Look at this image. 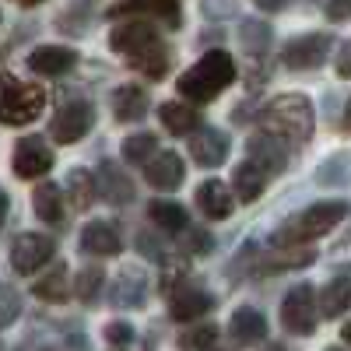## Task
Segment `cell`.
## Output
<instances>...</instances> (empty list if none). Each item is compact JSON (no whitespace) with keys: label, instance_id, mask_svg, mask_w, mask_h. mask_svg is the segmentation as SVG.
<instances>
[{"label":"cell","instance_id":"6da1fadb","mask_svg":"<svg viewBox=\"0 0 351 351\" xmlns=\"http://www.w3.org/2000/svg\"><path fill=\"white\" fill-rule=\"evenodd\" d=\"M109 46H112L116 53H123L127 64L137 67L144 77H152V81L165 77L169 67H172V49H169V43L158 36V28H155L152 21L134 18V21L116 25L112 36H109Z\"/></svg>","mask_w":351,"mask_h":351},{"label":"cell","instance_id":"7a4b0ae2","mask_svg":"<svg viewBox=\"0 0 351 351\" xmlns=\"http://www.w3.org/2000/svg\"><path fill=\"white\" fill-rule=\"evenodd\" d=\"M232 81H236V60H232L225 49H211L180 77L176 88H180L183 99H190L193 106H204V102L218 99Z\"/></svg>","mask_w":351,"mask_h":351},{"label":"cell","instance_id":"3957f363","mask_svg":"<svg viewBox=\"0 0 351 351\" xmlns=\"http://www.w3.org/2000/svg\"><path fill=\"white\" fill-rule=\"evenodd\" d=\"M260 123L267 134H274L278 141L288 144H306L313 137L316 116H313V102L306 95H278L274 102H267L260 109Z\"/></svg>","mask_w":351,"mask_h":351},{"label":"cell","instance_id":"277c9868","mask_svg":"<svg viewBox=\"0 0 351 351\" xmlns=\"http://www.w3.org/2000/svg\"><path fill=\"white\" fill-rule=\"evenodd\" d=\"M348 215V204L344 200H324V204H313L309 211L288 218L278 232H274V246H302L309 239H319Z\"/></svg>","mask_w":351,"mask_h":351},{"label":"cell","instance_id":"5b68a950","mask_svg":"<svg viewBox=\"0 0 351 351\" xmlns=\"http://www.w3.org/2000/svg\"><path fill=\"white\" fill-rule=\"evenodd\" d=\"M46 109V92L39 84H28L14 74H0V123L21 127L39 120Z\"/></svg>","mask_w":351,"mask_h":351},{"label":"cell","instance_id":"8992f818","mask_svg":"<svg viewBox=\"0 0 351 351\" xmlns=\"http://www.w3.org/2000/svg\"><path fill=\"white\" fill-rule=\"evenodd\" d=\"M92 123H95L92 102L71 99V102H64L60 109H56V116L49 120V137L56 144H74V141H81L88 130H92Z\"/></svg>","mask_w":351,"mask_h":351},{"label":"cell","instance_id":"52a82bcc","mask_svg":"<svg viewBox=\"0 0 351 351\" xmlns=\"http://www.w3.org/2000/svg\"><path fill=\"white\" fill-rule=\"evenodd\" d=\"M281 327L288 334H313L316 330V295L313 285H295L281 302Z\"/></svg>","mask_w":351,"mask_h":351},{"label":"cell","instance_id":"ba28073f","mask_svg":"<svg viewBox=\"0 0 351 351\" xmlns=\"http://www.w3.org/2000/svg\"><path fill=\"white\" fill-rule=\"evenodd\" d=\"M330 46H334V39H330L327 32L299 36V39H291V43L285 46L281 60H285V67H291V71H313V67H319V64L330 56Z\"/></svg>","mask_w":351,"mask_h":351},{"label":"cell","instance_id":"9c48e42d","mask_svg":"<svg viewBox=\"0 0 351 351\" xmlns=\"http://www.w3.org/2000/svg\"><path fill=\"white\" fill-rule=\"evenodd\" d=\"M56 246L49 236H36V232H25V236H18L11 243V267L18 274H36L39 267H46V263L53 260Z\"/></svg>","mask_w":351,"mask_h":351},{"label":"cell","instance_id":"30bf717a","mask_svg":"<svg viewBox=\"0 0 351 351\" xmlns=\"http://www.w3.org/2000/svg\"><path fill=\"white\" fill-rule=\"evenodd\" d=\"M11 165H14V176H21V180H39L43 172L53 169V148L46 144V137H21Z\"/></svg>","mask_w":351,"mask_h":351},{"label":"cell","instance_id":"8fae6325","mask_svg":"<svg viewBox=\"0 0 351 351\" xmlns=\"http://www.w3.org/2000/svg\"><path fill=\"white\" fill-rule=\"evenodd\" d=\"M228 134L225 130H218V127H197L193 134H190V158L197 162V165H204V169H215V165H221L225 158H228Z\"/></svg>","mask_w":351,"mask_h":351},{"label":"cell","instance_id":"7c38bea8","mask_svg":"<svg viewBox=\"0 0 351 351\" xmlns=\"http://www.w3.org/2000/svg\"><path fill=\"white\" fill-rule=\"evenodd\" d=\"M215 299L211 291H204L197 285H183V288H169V313L180 324H190V319H200L204 313H211Z\"/></svg>","mask_w":351,"mask_h":351},{"label":"cell","instance_id":"4fadbf2b","mask_svg":"<svg viewBox=\"0 0 351 351\" xmlns=\"http://www.w3.org/2000/svg\"><path fill=\"white\" fill-rule=\"evenodd\" d=\"M246 158L260 169V172H267V176H278V172H285V165H288V155H285V148L278 144V137L274 134H253L250 141H246Z\"/></svg>","mask_w":351,"mask_h":351},{"label":"cell","instance_id":"5bb4252c","mask_svg":"<svg viewBox=\"0 0 351 351\" xmlns=\"http://www.w3.org/2000/svg\"><path fill=\"white\" fill-rule=\"evenodd\" d=\"M144 180H148V186H155L162 193L183 186V158L172 155V152L152 155L148 162H144Z\"/></svg>","mask_w":351,"mask_h":351},{"label":"cell","instance_id":"9a60e30c","mask_svg":"<svg viewBox=\"0 0 351 351\" xmlns=\"http://www.w3.org/2000/svg\"><path fill=\"white\" fill-rule=\"evenodd\" d=\"M144 295H148V278H144L141 267H123L120 274H116V281L109 285V299L120 309L144 306Z\"/></svg>","mask_w":351,"mask_h":351},{"label":"cell","instance_id":"2e32d148","mask_svg":"<svg viewBox=\"0 0 351 351\" xmlns=\"http://www.w3.org/2000/svg\"><path fill=\"white\" fill-rule=\"evenodd\" d=\"M81 250L95 256H116L123 250V236L112 221H88L81 228Z\"/></svg>","mask_w":351,"mask_h":351},{"label":"cell","instance_id":"e0dca14e","mask_svg":"<svg viewBox=\"0 0 351 351\" xmlns=\"http://www.w3.org/2000/svg\"><path fill=\"white\" fill-rule=\"evenodd\" d=\"M74 64H77V53L67 49V46H39V49L28 53V67H32L36 74H43V77H60Z\"/></svg>","mask_w":351,"mask_h":351},{"label":"cell","instance_id":"ac0fdd59","mask_svg":"<svg viewBox=\"0 0 351 351\" xmlns=\"http://www.w3.org/2000/svg\"><path fill=\"white\" fill-rule=\"evenodd\" d=\"M95 186L109 204H130L134 200V180L116 165V162H102L99 176H95Z\"/></svg>","mask_w":351,"mask_h":351},{"label":"cell","instance_id":"d6986e66","mask_svg":"<svg viewBox=\"0 0 351 351\" xmlns=\"http://www.w3.org/2000/svg\"><path fill=\"white\" fill-rule=\"evenodd\" d=\"M228 334L236 344H260L267 341V319H263V313H256L253 306H243L232 313V324H228Z\"/></svg>","mask_w":351,"mask_h":351},{"label":"cell","instance_id":"ffe728a7","mask_svg":"<svg viewBox=\"0 0 351 351\" xmlns=\"http://www.w3.org/2000/svg\"><path fill=\"white\" fill-rule=\"evenodd\" d=\"M197 208L211 221H221V218H228L232 211H236V200H232V193L221 180H208V183L197 186Z\"/></svg>","mask_w":351,"mask_h":351},{"label":"cell","instance_id":"44dd1931","mask_svg":"<svg viewBox=\"0 0 351 351\" xmlns=\"http://www.w3.org/2000/svg\"><path fill=\"white\" fill-rule=\"evenodd\" d=\"M148 112V92L141 84H120L112 92V116L120 123H130V120H141Z\"/></svg>","mask_w":351,"mask_h":351},{"label":"cell","instance_id":"7402d4cb","mask_svg":"<svg viewBox=\"0 0 351 351\" xmlns=\"http://www.w3.org/2000/svg\"><path fill=\"white\" fill-rule=\"evenodd\" d=\"M32 291H36L43 302H67V299L74 295V285H71L67 267H64V263H53V271H49L46 278H39V281L32 285Z\"/></svg>","mask_w":351,"mask_h":351},{"label":"cell","instance_id":"603a6c76","mask_svg":"<svg viewBox=\"0 0 351 351\" xmlns=\"http://www.w3.org/2000/svg\"><path fill=\"white\" fill-rule=\"evenodd\" d=\"M162 127L169 130V134H193L197 127H200V112L193 109V106H186V102H165L162 106Z\"/></svg>","mask_w":351,"mask_h":351},{"label":"cell","instance_id":"cb8c5ba5","mask_svg":"<svg viewBox=\"0 0 351 351\" xmlns=\"http://www.w3.org/2000/svg\"><path fill=\"white\" fill-rule=\"evenodd\" d=\"M267 180H271V176H267V172H260V169L246 158V162L236 169V176H232V186H236V197H239L243 204H253V200L263 193Z\"/></svg>","mask_w":351,"mask_h":351},{"label":"cell","instance_id":"d4e9b609","mask_svg":"<svg viewBox=\"0 0 351 351\" xmlns=\"http://www.w3.org/2000/svg\"><path fill=\"white\" fill-rule=\"evenodd\" d=\"M32 208L39 215V221H60L64 218V193L56 183H39L36 193H32Z\"/></svg>","mask_w":351,"mask_h":351},{"label":"cell","instance_id":"484cf974","mask_svg":"<svg viewBox=\"0 0 351 351\" xmlns=\"http://www.w3.org/2000/svg\"><path fill=\"white\" fill-rule=\"evenodd\" d=\"M67 197H71V204L77 211H88L95 204V197H99L95 176L88 169H71V176H67Z\"/></svg>","mask_w":351,"mask_h":351},{"label":"cell","instance_id":"4316f807","mask_svg":"<svg viewBox=\"0 0 351 351\" xmlns=\"http://www.w3.org/2000/svg\"><path fill=\"white\" fill-rule=\"evenodd\" d=\"M348 309H351V278H334L324 288V295H319V313L334 319Z\"/></svg>","mask_w":351,"mask_h":351},{"label":"cell","instance_id":"83f0119b","mask_svg":"<svg viewBox=\"0 0 351 351\" xmlns=\"http://www.w3.org/2000/svg\"><path fill=\"white\" fill-rule=\"evenodd\" d=\"M152 221L158 225V232H169V236H180V232L190 225V215L172 200H155L152 204Z\"/></svg>","mask_w":351,"mask_h":351},{"label":"cell","instance_id":"f1b7e54d","mask_svg":"<svg viewBox=\"0 0 351 351\" xmlns=\"http://www.w3.org/2000/svg\"><path fill=\"white\" fill-rule=\"evenodd\" d=\"M120 11H134V14H152V18H162L165 25H180V4L176 0H130Z\"/></svg>","mask_w":351,"mask_h":351},{"label":"cell","instance_id":"f546056e","mask_svg":"<svg viewBox=\"0 0 351 351\" xmlns=\"http://www.w3.org/2000/svg\"><path fill=\"white\" fill-rule=\"evenodd\" d=\"M239 43H243L246 53L263 56V53H267V46H271V25H267V21H253V18H246L243 28H239Z\"/></svg>","mask_w":351,"mask_h":351},{"label":"cell","instance_id":"4dcf8cb0","mask_svg":"<svg viewBox=\"0 0 351 351\" xmlns=\"http://www.w3.org/2000/svg\"><path fill=\"white\" fill-rule=\"evenodd\" d=\"M215 344H218V327H211V324L190 327V330L180 337V348H183V351H215Z\"/></svg>","mask_w":351,"mask_h":351},{"label":"cell","instance_id":"1f68e13d","mask_svg":"<svg viewBox=\"0 0 351 351\" xmlns=\"http://www.w3.org/2000/svg\"><path fill=\"white\" fill-rule=\"evenodd\" d=\"M155 134H134V137H127L123 141V158L130 162V165H144L152 155H155Z\"/></svg>","mask_w":351,"mask_h":351},{"label":"cell","instance_id":"d6a6232c","mask_svg":"<svg viewBox=\"0 0 351 351\" xmlns=\"http://www.w3.org/2000/svg\"><path fill=\"white\" fill-rule=\"evenodd\" d=\"M102 285H106V274H102L99 267H84V271H77L74 291H77L81 302H95L99 291H102Z\"/></svg>","mask_w":351,"mask_h":351},{"label":"cell","instance_id":"836d02e7","mask_svg":"<svg viewBox=\"0 0 351 351\" xmlns=\"http://www.w3.org/2000/svg\"><path fill=\"white\" fill-rule=\"evenodd\" d=\"M18 316H21V295L11 285H0V330L11 327Z\"/></svg>","mask_w":351,"mask_h":351},{"label":"cell","instance_id":"e575fe53","mask_svg":"<svg viewBox=\"0 0 351 351\" xmlns=\"http://www.w3.org/2000/svg\"><path fill=\"white\" fill-rule=\"evenodd\" d=\"M180 246H183V253H190V256H197V253H208L211 250V236L204 228H193V225H186L183 232H180Z\"/></svg>","mask_w":351,"mask_h":351},{"label":"cell","instance_id":"d590c367","mask_svg":"<svg viewBox=\"0 0 351 351\" xmlns=\"http://www.w3.org/2000/svg\"><path fill=\"white\" fill-rule=\"evenodd\" d=\"M106 341H109L112 348H127V344L134 341V327H127V324H109V327H106Z\"/></svg>","mask_w":351,"mask_h":351},{"label":"cell","instance_id":"8d00e7d4","mask_svg":"<svg viewBox=\"0 0 351 351\" xmlns=\"http://www.w3.org/2000/svg\"><path fill=\"white\" fill-rule=\"evenodd\" d=\"M204 14L221 21L228 14H236V0H204Z\"/></svg>","mask_w":351,"mask_h":351},{"label":"cell","instance_id":"74e56055","mask_svg":"<svg viewBox=\"0 0 351 351\" xmlns=\"http://www.w3.org/2000/svg\"><path fill=\"white\" fill-rule=\"evenodd\" d=\"M137 246L144 250V256H152V260H158V263L165 260V250L155 243V236H152V232H141V236H137Z\"/></svg>","mask_w":351,"mask_h":351},{"label":"cell","instance_id":"f35d334b","mask_svg":"<svg viewBox=\"0 0 351 351\" xmlns=\"http://www.w3.org/2000/svg\"><path fill=\"white\" fill-rule=\"evenodd\" d=\"M327 18L330 21H348L351 18V0H327Z\"/></svg>","mask_w":351,"mask_h":351},{"label":"cell","instance_id":"ab89813d","mask_svg":"<svg viewBox=\"0 0 351 351\" xmlns=\"http://www.w3.org/2000/svg\"><path fill=\"white\" fill-rule=\"evenodd\" d=\"M337 77H351V43H344L337 53Z\"/></svg>","mask_w":351,"mask_h":351},{"label":"cell","instance_id":"60d3db41","mask_svg":"<svg viewBox=\"0 0 351 351\" xmlns=\"http://www.w3.org/2000/svg\"><path fill=\"white\" fill-rule=\"evenodd\" d=\"M253 4H256L260 11H281V8L288 4V0H253Z\"/></svg>","mask_w":351,"mask_h":351},{"label":"cell","instance_id":"b9f144b4","mask_svg":"<svg viewBox=\"0 0 351 351\" xmlns=\"http://www.w3.org/2000/svg\"><path fill=\"white\" fill-rule=\"evenodd\" d=\"M8 208H11V200H8V190L0 186V228H4V221H8Z\"/></svg>","mask_w":351,"mask_h":351},{"label":"cell","instance_id":"7bdbcfd3","mask_svg":"<svg viewBox=\"0 0 351 351\" xmlns=\"http://www.w3.org/2000/svg\"><path fill=\"white\" fill-rule=\"evenodd\" d=\"M344 130H351V102H348V109H344Z\"/></svg>","mask_w":351,"mask_h":351},{"label":"cell","instance_id":"ee69618b","mask_svg":"<svg viewBox=\"0 0 351 351\" xmlns=\"http://www.w3.org/2000/svg\"><path fill=\"white\" fill-rule=\"evenodd\" d=\"M14 4H21V8H36V4H43V0H14Z\"/></svg>","mask_w":351,"mask_h":351},{"label":"cell","instance_id":"f6af8a7d","mask_svg":"<svg viewBox=\"0 0 351 351\" xmlns=\"http://www.w3.org/2000/svg\"><path fill=\"white\" fill-rule=\"evenodd\" d=\"M341 337H344V341L351 344V324H344V330H341Z\"/></svg>","mask_w":351,"mask_h":351},{"label":"cell","instance_id":"bcb514c9","mask_svg":"<svg viewBox=\"0 0 351 351\" xmlns=\"http://www.w3.org/2000/svg\"><path fill=\"white\" fill-rule=\"evenodd\" d=\"M267 351H285V348H281V344H274V348H267Z\"/></svg>","mask_w":351,"mask_h":351},{"label":"cell","instance_id":"7dc6e473","mask_svg":"<svg viewBox=\"0 0 351 351\" xmlns=\"http://www.w3.org/2000/svg\"><path fill=\"white\" fill-rule=\"evenodd\" d=\"M327 351H348V348H327Z\"/></svg>","mask_w":351,"mask_h":351},{"label":"cell","instance_id":"c3c4849f","mask_svg":"<svg viewBox=\"0 0 351 351\" xmlns=\"http://www.w3.org/2000/svg\"><path fill=\"white\" fill-rule=\"evenodd\" d=\"M49 351H56V348H49Z\"/></svg>","mask_w":351,"mask_h":351}]
</instances>
